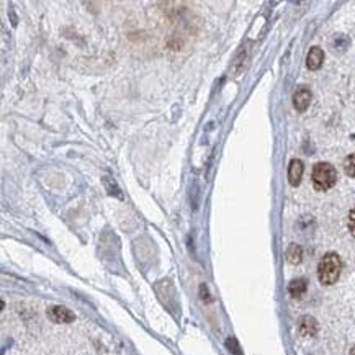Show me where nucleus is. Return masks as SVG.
<instances>
[{"instance_id":"1","label":"nucleus","mask_w":355,"mask_h":355,"mask_svg":"<svg viewBox=\"0 0 355 355\" xmlns=\"http://www.w3.org/2000/svg\"><path fill=\"white\" fill-rule=\"evenodd\" d=\"M342 260L337 254L327 252L318 263V278L323 285H334L341 277Z\"/></svg>"},{"instance_id":"2","label":"nucleus","mask_w":355,"mask_h":355,"mask_svg":"<svg viewBox=\"0 0 355 355\" xmlns=\"http://www.w3.org/2000/svg\"><path fill=\"white\" fill-rule=\"evenodd\" d=\"M311 179H313V185H315L316 190H319V192H326V190L334 187L336 180H337V172L331 164L319 162L315 166V169H313Z\"/></svg>"},{"instance_id":"3","label":"nucleus","mask_w":355,"mask_h":355,"mask_svg":"<svg viewBox=\"0 0 355 355\" xmlns=\"http://www.w3.org/2000/svg\"><path fill=\"white\" fill-rule=\"evenodd\" d=\"M48 318L57 324H69L74 323V319H76L71 309H68L65 306H59V304H54V306L48 309Z\"/></svg>"},{"instance_id":"4","label":"nucleus","mask_w":355,"mask_h":355,"mask_svg":"<svg viewBox=\"0 0 355 355\" xmlns=\"http://www.w3.org/2000/svg\"><path fill=\"white\" fill-rule=\"evenodd\" d=\"M311 102V90L308 87H300L293 95V105L298 112H304Z\"/></svg>"},{"instance_id":"5","label":"nucleus","mask_w":355,"mask_h":355,"mask_svg":"<svg viewBox=\"0 0 355 355\" xmlns=\"http://www.w3.org/2000/svg\"><path fill=\"white\" fill-rule=\"evenodd\" d=\"M303 172H304V166L300 159H293L290 162V167H288V180L293 187L300 185L301 177H303Z\"/></svg>"},{"instance_id":"6","label":"nucleus","mask_w":355,"mask_h":355,"mask_svg":"<svg viewBox=\"0 0 355 355\" xmlns=\"http://www.w3.org/2000/svg\"><path fill=\"white\" fill-rule=\"evenodd\" d=\"M323 61H324V53H323V49L318 48V46L311 48L309 53H308V56H306V65H308V69H311V71L319 69L321 65H323Z\"/></svg>"},{"instance_id":"7","label":"nucleus","mask_w":355,"mask_h":355,"mask_svg":"<svg viewBox=\"0 0 355 355\" xmlns=\"http://www.w3.org/2000/svg\"><path fill=\"white\" fill-rule=\"evenodd\" d=\"M298 331L303 337H313L318 332V323L315 318L311 316H304L300 319V324H298Z\"/></svg>"},{"instance_id":"8","label":"nucleus","mask_w":355,"mask_h":355,"mask_svg":"<svg viewBox=\"0 0 355 355\" xmlns=\"http://www.w3.org/2000/svg\"><path fill=\"white\" fill-rule=\"evenodd\" d=\"M306 290H308V283L304 278H295L290 282V285H288V292H290L293 298H301V296L306 293Z\"/></svg>"},{"instance_id":"9","label":"nucleus","mask_w":355,"mask_h":355,"mask_svg":"<svg viewBox=\"0 0 355 355\" xmlns=\"http://www.w3.org/2000/svg\"><path fill=\"white\" fill-rule=\"evenodd\" d=\"M286 259L290 263H300L303 260V249L298 244H290V247L286 249Z\"/></svg>"},{"instance_id":"10","label":"nucleus","mask_w":355,"mask_h":355,"mask_svg":"<svg viewBox=\"0 0 355 355\" xmlns=\"http://www.w3.org/2000/svg\"><path fill=\"white\" fill-rule=\"evenodd\" d=\"M344 170L349 177H355V154L345 158L344 161Z\"/></svg>"},{"instance_id":"11","label":"nucleus","mask_w":355,"mask_h":355,"mask_svg":"<svg viewBox=\"0 0 355 355\" xmlns=\"http://www.w3.org/2000/svg\"><path fill=\"white\" fill-rule=\"evenodd\" d=\"M347 226H349V231L350 234L355 237V208L349 213V219H347Z\"/></svg>"},{"instance_id":"12","label":"nucleus","mask_w":355,"mask_h":355,"mask_svg":"<svg viewBox=\"0 0 355 355\" xmlns=\"http://www.w3.org/2000/svg\"><path fill=\"white\" fill-rule=\"evenodd\" d=\"M228 347H229V350H233V353H236V355L241 353V350H239V347H237V342H236V339H233V337L228 339Z\"/></svg>"},{"instance_id":"13","label":"nucleus","mask_w":355,"mask_h":355,"mask_svg":"<svg viewBox=\"0 0 355 355\" xmlns=\"http://www.w3.org/2000/svg\"><path fill=\"white\" fill-rule=\"evenodd\" d=\"M350 355H355V345L352 347V350H350Z\"/></svg>"}]
</instances>
